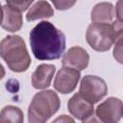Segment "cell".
Instances as JSON below:
<instances>
[{
	"label": "cell",
	"instance_id": "6da1fadb",
	"mask_svg": "<svg viewBox=\"0 0 123 123\" xmlns=\"http://www.w3.org/2000/svg\"><path fill=\"white\" fill-rule=\"evenodd\" d=\"M30 45L36 59L53 61L65 50V36L49 21H41L30 32Z\"/></svg>",
	"mask_w": 123,
	"mask_h": 123
},
{
	"label": "cell",
	"instance_id": "7a4b0ae2",
	"mask_svg": "<svg viewBox=\"0 0 123 123\" xmlns=\"http://www.w3.org/2000/svg\"><path fill=\"white\" fill-rule=\"evenodd\" d=\"M0 56L13 72H24L31 64L25 41L19 36H8L0 43Z\"/></svg>",
	"mask_w": 123,
	"mask_h": 123
},
{
	"label": "cell",
	"instance_id": "3957f363",
	"mask_svg": "<svg viewBox=\"0 0 123 123\" xmlns=\"http://www.w3.org/2000/svg\"><path fill=\"white\" fill-rule=\"evenodd\" d=\"M61 102L58 94L53 90H42L33 97L28 108V121L30 123L46 122L60 109Z\"/></svg>",
	"mask_w": 123,
	"mask_h": 123
},
{
	"label": "cell",
	"instance_id": "277c9868",
	"mask_svg": "<svg viewBox=\"0 0 123 123\" xmlns=\"http://www.w3.org/2000/svg\"><path fill=\"white\" fill-rule=\"evenodd\" d=\"M88 45L97 52H106L113 44V29L111 23H91L86 32Z\"/></svg>",
	"mask_w": 123,
	"mask_h": 123
},
{
	"label": "cell",
	"instance_id": "5b68a950",
	"mask_svg": "<svg viewBox=\"0 0 123 123\" xmlns=\"http://www.w3.org/2000/svg\"><path fill=\"white\" fill-rule=\"evenodd\" d=\"M79 93L92 104L98 103L108 93L106 82L94 75H86L81 80Z\"/></svg>",
	"mask_w": 123,
	"mask_h": 123
},
{
	"label": "cell",
	"instance_id": "8992f818",
	"mask_svg": "<svg viewBox=\"0 0 123 123\" xmlns=\"http://www.w3.org/2000/svg\"><path fill=\"white\" fill-rule=\"evenodd\" d=\"M95 115L101 122L116 123L123 116V103L116 97H109L98 105Z\"/></svg>",
	"mask_w": 123,
	"mask_h": 123
},
{
	"label": "cell",
	"instance_id": "52a82bcc",
	"mask_svg": "<svg viewBox=\"0 0 123 123\" xmlns=\"http://www.w3.org/2000/svg\"><path fill=\"white\" fill-rule=\"evenodd\" d=\"M80 77L81 73L79 70L63 66L55 77L54 88L62 94H68L76 88Z\"/></svg>",
	"mask_w": 123,
	"mask_h": 123
},
{
	"label": "cell",
	"instance_id": "ba28073f",
	"mask_svg": "<svg viewBox=\"0 0 123 123\" xmlns=\"http://www.w3.org/2000/svg\"><path fill=\"white\" fill-rule=\"evenodd\" d=\"M67 110L72 116L83 122L89 121L94 113L93 104L85 99L79 92L75 93L68 100Z\"/></svg>",
	"mask_w": 123,
	"mask_h": 123
},
{
	"label": "cell",
	"instance_id": "9c48e42d",
	"mask_svg": "<svg viewBox=\"0 0 123 123\" xmlns=\"http://www.w3.org/2000/svg\"><path fill=\"white\" fill-rule=\"evenodd\" d=\"M89 55L88 53L80 46H73L67 50L62 57V65L77 69L79 71L84 70L88 65Z\"/></svg>",
	"mask_w": 123,
	"mask_h": 123
},
{
	"label": "cell",
	"instance_id": "30bf717a",
	"mask_svg": "<svg viewBox=\"0 0 123 123\" xmlns=\"http://www.w3.org/2000/svg\"><path fill=\"white\" fill-rule=\"evenodd\" d=\"M22 25L23 19L21 12L10 7L9 5H4L2 7L1 27L8 32L14 33L19 31Z\"/></svg>",
	"mask_w": 123,
	"mask_h": 123
},
{
	"label": "cell",
	"instance_id": "8fae6325",
	"mask_svg": "<svg viewBox=\"0 0 123 123\" xmlns=\"http://www.w3.org/2000/svg\"><path fill=\"white\" fill-rule=\"evenodd\" d=\"M56 67L53 64H39L32 75V85L37 89H43L51 85Z\"/></svg>",
	"mask_w": 123,
	"mask_h": 123
},
{
	"label": "cell",
	"instance_id": "7c38bea8",
	"mask_svg": "<svg viewBox=\"0 0 123 123\" xmlns=\"http://www.w3.org/2000/svg\"><path fill=\"white\" fill-rule=\"evenodd\" d=\"M115 16L114 6L110 2L96 4L91 11V21L96 23H112Z\"/></svg>",
	"mask_w": 123,
	"mask_h": 123
},
{
	"label": "cell",
	"instance_id": "4fadbf2b",
	"mask_svg": "<svg viewBox=\"0 0 123 123\" xmlns=\"http://www.w3.org/2000/svg\"><path fill=\"white\" fill-rule=\"evenodd\" d=\"M54 15V10L45 0H39L34 4L26 14L27 21H35L41 18H50Z\"/></svg>",
	"mask_w": 123,
	"mask_h": 123
},
{
	"label": "cell",
	"instance_id": "5bb4252c",
	"mask_svg": "<svg viewBox=\"0 0 123 123\" xmlns=\"http://www.w3.org/2000/svg\"><path fill=\"white\" fill-rule=\"evenodd\" d=\"M22 111L14 106H6L0 113V123H22L24 120Z\"/></svg>",
	"mask_w": 123,
	"mask_h": 123
},
{
	"label": "cell",
	"instance_id": "9a60e30c",
	"mask_svg": "<svg viewBox=\"0 0 123 123\" xmlns=\"http://www.w3.org/2000/svg\"><path fill=\"white\" fill-rule=\"evenodd\" d=\"M113 29V44L123 45V23L118 20L111 23Z\"/></svg>",
	"mask_w": 123,
	"mask_h": 123
},
{
	"label": "cell",
	"instance_id": "2e32d148",
	"mask_svg": "<svg viewBox=\"0 0 123 123\" xmlns=\"http://www.w3.org/2000/svg\"><path fill=\"white\" fill-rule=\"evenodd\" d=\"M34 2V0H6L7 5L10 7L19 11V12H25L31 4Z\"/></svg>",
	"mask_w": 123,
	"mask_h": 123
},
{
	"label": "cell",
	"instance_id": "e0dca14e",
	"mask_svg": "<svg viewBox=\"0 0 123 123\" xmlns=\"http://www.w3.org/2000/svg\"><path fill=\"white\" fill-rule=\"evenodd\" d=\"M54 7L59 11H66L70 8H72L77 0H50Z\"/></svg>",
	"mask_w": 123,
	"mask_h": 123
},
{
	"label": "cell",
	"instance_id": "ac0fdd59",
	"mask_svg": "<svg viewBox=\"0 0 123 123\" xmlns=\"http://www.w3.org/2000/svg\"><path fill=\"white\" fill-rule=\"evenodd\" d=\"M112 55L116 62L123 64V45H114Z\"/></svg>",
	"mask_w": 123,
	"mask_h": 123
},
{
	"label": "cell",
	"instance_id": "d6986e66",
	"mask_svg": "<svg viewBox=\"0 0 123 123\" xmlns=\"http://www.w3.org/2000/svg\"><path fill=\"white\" fill-rule=\"evenodd\" d=\"M115 15L119 22L123 23V0H118L115 6Z\"/></svg>",
	"mask_w": 123,
	"mask_h": 123
},
{
	"label": "cell",
	"instance_id": "ffe728a7",
	"mask_svg": "<svg viewBox=\"0 0 123 123\" xmlns=\"http://www.w3.org/2000/svg\"><path fill=\"white\" fill-rule=\"evenodd\" d=\"M55 121H56V122H57V121H70V122H73L74 120H73L72 118H70V117H67L66 115H63V116H61V117L57 118Z\"/></svg>",
	"mask_w": 123,
	"mask_h": 123
}]
</instances>
